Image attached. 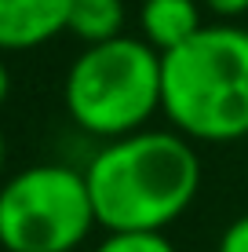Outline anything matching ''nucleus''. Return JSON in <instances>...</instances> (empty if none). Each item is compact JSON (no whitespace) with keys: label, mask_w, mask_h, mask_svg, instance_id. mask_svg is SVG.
<instances>
[{"label":"nucleus","mask_w":248,"mask_h":252,"mask_svg":"<svg viewBox=\"0 0 248 252\" xmlns=\"http://www.w3.org/2000/svg\"><path fill=\"white\" fill-rule=\"evenodd\" d=\"M95 223L113 230H165L201 190L197 150L179 132L113 139L84 168Z\"/></svg>","instance_id":"f257e3e1"},{"label":"nucleus","mask_w":248,"mask_h":252,"mask_svg":"<svg viewBox=\"0 0 248 252\" xmlns=\"http://www.w3.org/2000/svg\"><path fill=\"white\" fill-rule=\"evenodd\" d=\"M161 110L179 135L234 143L248 135V30L204 26L161 55Z\"/></svg>","instance_id":"f03ea898"},{"label":"nucleus","mask_w":248,"mask_h":252,"mask_svg":"<svg viewBox=\"0 0 248 252\" xmlns=\"http://www.w3.org/2000/svg\"><path fill=\"white\" fill-rule=\"evenodd\" d=\"M66 110L84 132L124 139L161 110V51L117 37L91 44L66 73Z\"/></svg>","instance_id":"7ed1b4c3"},{"label":"nucleus","mask_w":248,"mask_h":252,"mask_svg":"<svg viewBox=\"0 0 248 252\" xmlns=\"http://www.w3.org/2000/svg\"><path fill=\"white\" fill-rule=\"evenodd\" d=\"M95 227L88 179L66 164H33L0 187V245L7 252H73Z\"/></svg>","instance_id":"20e7f679"},{"label":"nucleus","mask_w":248,"mask_h":252,"mask_svg":"<svg viewBox=\"0 0 248 252\" xmlns=\"http://www.w3.org/2000/svg\"><path fill=\"white\" fill-rule=\"evenodd\" d=\"M73 0H0V51L40 48L66 30Z\"/></svg>","instance_id":"39448f33"},{"label":"nucleus","mask_w":248,"mask_h":252,"mask_svg":"<svg viewBox=\"0 0 248 252\" xmlns=\"http://www.w3.org/2000/svg\"><path fill=\"white\" fill-rule=\"evenodd\" d=\"M139 19H142V40L161 55L183 48L186 40H193L204 30L197 0H146Z\"/></svg>","instance_id":"423d86ee"},{"label":"nucleus","mask_w":248,"mask_h":252,"mask_svg":"<svg viewBox=\"0 0 248 252\" xmlns=\"http://www.w3.org/2000/svg\"><path fill=\"white\" fill-rule=\"evenodd\" d=\"M124 4L121 0H73L66 33H73L84 44H106V40L124 37Z\"/></svg>","instance_id":"0eeeda50"},{"label":"nucleus","mask_w":248,"mask_h":252,"mask_svg":"<svg viewBox=\"0 0 248 252\" xmlns=\"http://www.w3.org/2000/svg\"><path fill=\"white\" fill-rule=\"evenodd\" d=\"M95 252H175L165 230H113L95 245Z\"/></svg>","instance_id":"6e6552de"},{"label":"nucleus","mask_w":248,"mask_h":252,"mask_svg":"<svg viewBox=\"0 0 248 252\" xmlns=\"http://www.w3.org/2000/svg\"><path fill=\"white\" fill-rule=\"evenodd\" d=\"M216 252H248V216H237V220L223 230Z\"/></svg>","instance_id":"1a4fd4ad"},{"label":"nucleus","mask_w":248,"mask_h":252,"mask_svg":"<svg viewBox=\"0 0 248 252\" xmlns=\"http://www.w3.org/2000/svg\"><path fill=\"white\" fill-rule=\"evenodd\" d=\"M204 7L219 19H237V15L248 11V0H204Z\"/></svg>","instance_id":"9d476101"},{"label":"nucleus","mask_w":248,"mask_h":252,"mask_svg":"<svg viewBox=\"0 0 248 252\" xmlns=\"http://www.w3.org/2000/svg\"><path fill=\"white\" fill-rule=\"evenodd\" d=\"M7 92H11V77H7V66L0 63V106H4V99H7Z\"/></svg>","instance_id":"9b49d317"},{"label":"nucleus","mask_w":248,"mask_h":252,"mask_svg":"<svg viewBox=\"0 0 248 252\" xmlns=\"http://www.w3.org/2000/svg\"><path fill=\"white\" fill-rule=\"evenodd\" d=\"M0 172H4V132H0Z\"/></svg>","instance_id":"f8f14e48"}]
</instances>
